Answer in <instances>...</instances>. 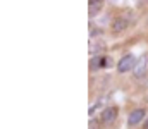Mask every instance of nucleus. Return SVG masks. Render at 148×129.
Returning a JSON list of instances; mask_svg holds the SVG:
<instances>
[{
  "mask_svg": "<svg viewBox=\"0 0 148 129\" xmlns=\"http://www.w3.org/2000/svg\"><path fill=\"white\" fill-rule=\"evenodd\" d=\"M115 117H117V109H115V107H109V109H105V110L102 112V121H103L105 124L114 122Z\"/></svg>",
  "mask_w": 148,
  "mask_h": 129,
  "instance_id": "obj_4",
  "label": "nucleus"
},
{
  "mask_svg": "<svg viewBox=\"0 0 148 129\" xmlns=\"http://www.w3.org/2000/svg\"><path fill=\"white\" fill-rule=\"evenodd\" d=\"M145 109H136V110H133L131 114H129V117H127V124L129 126H136V124H140L143 119H145Z\"/></svg>",
  "mask_w": 148,
  "mask_h": 129,
  "instance_id": "obj_3",
  "label": "nucleus"
},
{
  "mask_svg": "<svg viewBox=\"0 0 148 129\" xmlns=\"http://www.w3.org/2000/svg\"><path fill=\"white\" fill-rule=\"evenodd\" d=\"M110 2H117V0H110Z\"/></svg>",
  "mask_w": 148,
  "mask_h": 129,
  "instance_id": "obj_11",
  "label": "nucleus"
},
{
  "mask_svg": "<svg viewBox=\"0 0 148 129\" xmlns=\"http://www.w3.org/2000/svg\"><path fill=\"white\" fill-rule=\"evenodd\" d=\"M148 71V55L147 53H143L138 60H136V64H134V67H133V76L134 78H143L145 74H147Z\"/></svg>",
  "mask_w": 148,
  "mask_h": 129,
  "instance_id": "obj_1",
  "label": "nucleus"
},
{
  "mask_svg": "<svg viewBox=\"0 0 148 129\" xmlns=\"http://www.w3.org/2000/svg\"><path fill=\"white\" fill-rule=\"evenodd\" d=\"M109 60H110L109 57H100V67H107V66H110Z\"/></svg>",
  "mask_w": 148,
  "mask_h": 129,
  "instance_id": "obj_8",
  "label": "nucleus"
},
{
  "mask_svg": "<svg viewBox=\"0 0 148 129\" xmlns=\"http://www.w3.org/2000/svg\"><path fill=\"white\" fill-rule=\"evenodd\" d=\"M126 28H127V21H126L124 17H117V19L112 23V31H114V33H122Z\"/></svg>",
  "mask_w": 148,
  "mask_h": 129,
  "instance_id": "obj_5",
  "label": "nucleus"
},
{
  "mask_svg": "<svg viewBox=\"0 0 148 129\" xmlns=\"http://www.w3.org/2000/svg\"><path fill=\"white\" fill-rule=\"evenodd\" d=\"M103 48H105V45H102V43H95V45H91V48H90V53H91V55H95V53L102 52Z\"/></svg>",
  "mask_w": 148,
  "mask_h": 129,
  "instance_id": "obj_7",
  "label": "nucleus"
},
{
  "mask_svg": "<svg viewBox=\"0 0 148 129\" xmlns=\"http://www.w3.org/2000/svg\"><path fill=\"white\" fill-rule=\"evenodd\" d=\"M143 129H148V119L145 121V124H143Z\"/></svg>",
  "mask_w": 148,
  "mask_h": 129,
  "instance_id": "obj_10",
  "label": "nucleus"
},
{
  "mask_svg": "<svg viewBox=\"0 0 148 129\" xmlns=\"http://www.w3.org/2000/svg\"><path fill=\"white\" fill-rule=\"evenodd\" d=\"M100 33H102V31H100V29H93V31H91V33H90V35H91V36H98V35H100Z\"/></svg>",
  "mask_w": 148,
  "mask_h": 129,
  "instance_id": "obj_9",
  "label": "nucleus"
},
{
  "mask_svg": "<svg viewBox=\"0 0 148 129\" xmlns=\"http://www.w3.org/2000/svg\"><path fill=\"white\" fill-rule=\"evenodd\" d=\"M103 0H90V17H95L102 9Z\"/></svg>",
  "mask_w": 148,
  "mask_h": 129,
  "instance_id": "obj_6",
  "label": "nucleus"
},
{
  "mask_svg": "<svg viewBox=\"0 0 148 129\" xmlns=\"http://www.w3.org/2000/svg\"><path fill=\"white\" fill-rule=\"evenodd\" d=\"M134 64H136L134 55H133V53H127V55H124V57L117 62V72H121V74L129 72V71L134 67Z\"/></svg>",
  "mask_w": 148,
  "mask_h": 129,
  "instance_id": "obj_2",
  "label": "nucleus"
}]
</instances>
